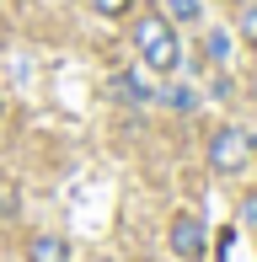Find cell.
Segmentation results:
<instances>
[{
  "mask_svg": "<svg viewBox=\"0 0 257 262\" xmlns=\"http://www.w3.org/2000/svg\"><path fill=\"white\" fill-rule=\"evenodd\" d=\"M134 49L145 59V70H156V75H172V70L182 64L177 27H172V16H161V11H139L134 16Z\"/></svg>",
  "mask_w": 257,
  "mask_h": 262,
  "instance_id": "cell-1",
  "label": "cell"
},
{
  "mask_svg": "<svg viewBox=\"0 0 257 262\" xmlns=\"http://www.w3.org/2000/svg\"><path fill=\"white\" fill-rule=\"evenodd\" d=\"M247 161H252V139L241 134V128H220V134L209 139V166H215L220 177H236Z\"/></svg>",
  "mask_w": 257,
  "mask_h": 262,
  "instance_id": "cell-2",
  "label": "cell"
},
{
  "mask_svg": "<svg viewBox=\"0 0 257 262\" xmlns=\"http://www.w3.org/2000/svg\"><path fill=\"white\" fill-rule=\"evenodd\" d=\"M172 252L182 262H204L209 235H204V220H198V214H177V220H172Z\"/></svg>",
  "mask_w": 257,
  "mask_h": 262,
  "instance_id": "cell-3",
  "label": "cell"
},
{
  "mask_svg": "<svg viewBox=\"0 0 257 262\" xmlns=\"http://www.w3.org/2000/svg\"><path fill=\"white\" fill-rule=\"evenodd\" d=\"M27 262H70V241H65V235L38 230V235L27 241Z\"/></svg>",
  "mask_w": 257,
  "mask_h": 262,
  "instance_id": "cell-4",
  "label": "cell"
},
{
  "mask_svg": "<svg viewBox=\"0 0 257 262\" xmlns=\"http://www.w3.org/2000/svg\"><path fill=\"white\" fill-rule=\"evenodd\" d=\"M166 16L177 21V27H188V21L204 16V0H166Z\"/></svg>",
  "mask_w": 257,
  "mask_h": 262,
  "instance_id": "cell-5",
  "label": "cell"
},
{
  "mask_svg": "<svg viewBox=\"0 0 257 262\" xmlns=\"http://www.w3.org/2000/svg\"><path fill=\"white\" fill-rule=\"evenodd\" d=\"M86 6H91V11H97V16H102V21H123V16H128V11H134V0H86Z\"/></svg>",
  "mask_w": 257,
  "mask_h": 262,
  "instance_id": "cell-6",
  "label": "cell"
},
{
  "mask_svg": "<svg viewBox=\"0 0 257 262\" xmlns=\"http://www.w3.org/2000/svg\"><path fill=\"white\" fill-rule=\"evenodd\" d=\"M236 32H241V43H252V49H257V6H241V21H236Z\"/></svg>",
  "mask_w": 257,
  "mask_h": 262,
  "instance_id": "cell-7",
  "label": "cell"
},
{
  "mask_svg": "<svg viewBox=\"0 0 257 262\" xmlns=\"http://www.w3.org/2000/svg\"><path fill=\"white\" fill-rule=\"evenodd\" d=\"M204 54H209V64H220V59L230 54V38H225V32H209V38H204Z\"/></svg>",
  "mask_w": 257,
  "mask_h": 262,
  "instance_id": "cell-8",
  "label": "cell"
},
{
  "mask_svg": "<svg viewBox=\"0 0 257 262\" xmlns=\"http://www.w3.org/2000/svg\"><path fill=\"white\" fill-rule=\"evenodd\" d=\"M113 97H123V102H128V97H134V102H145L150 91L139 86V80H128V75H118V80H113Z\"/></svg>",
  "mask_w": 257,
  "mask_h": 262,
  "instance_id": "cell-9",
  "label": "cell"
},
{
  "mask_svg": "<svg viewBox=\"0 0 257 262\" xmlns=\"http://www.w3.org/2000/svg\"><path fill=\"white\" fill-rule=\"evenodd\" d=\"M241 225H247V230H257V187L241 198Z\"/></svg>",
  "mask_w": 257,
  "mask_h": 262,
  "instance_id": "cell-10",
  "label": "cell"
},
{
  "mask_svg": "<svg viewBox=\"0 0 257 262\" xmlns=\"http://www.w3.org/2000/svg\"><path fill=\"white\" fill-rule=\"evenodd\" d=\"M6 214H16V187L0 177V220H6Z\"/></svg>",
  "mask_w": 257,
  "mask_h": 262,
  "instance_id": "cell-11",
  "label": "cell"
},
{
  "mask_svg": "<svg viewBox=\"0 0 257 262\" xmlns=\"http://www.w3.org/2000/svg\"><path fill=\"white\" fill-rule=\"evenodd\" d=\"M166 102H172V107H193V97H188L182 86H166Z\"/></svg>",
  "mask_w": 257,
  "mask_h": 262,
  "instance_id": "cell-12",
  "label": "cell"
},
{
  "mask_svg": "<svg viewBox=\"0 0 257 262\" xmlns=\"http://www.w3.org/2000/svg\"><path fill=\"white\" fill-rule=\"evenodd\" d=\"M252 102H257V70H252Z\"/></svg>",
  "mask_w": 257,
  "mask_h": 262,
  "instance_id": "cell-13",
  "label": "cell"
},
{
  "mask_svg": "<svg viewBox=\"0 0 257 262\" xmlns=\"http://www.w3.org/2000/svg\"><path fill=\"white\" fill-rule=\"evenodd\" d=\"M241 6H257V0H236V11H241Z\"/></svg>",
  "mask_w": 257,
  "mask_h": 262,
  "instance_id": "cell-14",
  "label": "cell"
},
{
  "mask_svg": "<svg viewBox=\"0 0 257 262\" xmlns=\"http://www.w3.org/2000/svg\"><path fill=\"white\" fill-rule=\"evenodd\" d=\"M252 156H257V134H252Z\"/></svg>",
  "mask_w": 257,
  "mask_h": 262,
  "instance_id": "cell-15",
  "label": "cell"
},
{
  "mask_svg": "<svg viewBox=\"0 0 257 262\" xmlns=\"http://www.w3.org/2000/svg\"><path fill=\"white\" fill-rule=\"evenodd\" d=\"M0 113H6V102H0Z\"/></svg>",
  "mask_w": 257,
  "mask_h": 262,
  "instance_id": "cell-16",
  "label": "cell"
}]
</instances>
